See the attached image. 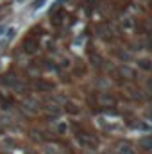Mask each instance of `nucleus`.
Instances as JSON below:
<instances>
[{"mask_svg":"<svg viewBox=\"0 0 152 154\" xmlns=\"http://www.w3.org/2000/svg\"><path fill=\"white\" fill-rule=\"evenodd\" d=\"M77 138H79L81 145H84V147H90V149H95L97 147V138L91 133H79Z\"/></svg>","mask_w":152,"mask_h":154,"instance_id":"f257e3e1","label":"nucleus"},{"mask_svg":"<svg viewBox=\"0 0 152 154\" xmlns=\"http://www.w3.org/2000/svg\"><path fill=\"white\" fill-rule=\"evenodd\" d=\"M118 154H136V152H134L132 147H129V145H122V147L118 149Z\"/></svg>","mask_w":152,"mask_h":154,"instance_id":"f03ea898","label":"nucleus"}]
</instances>
